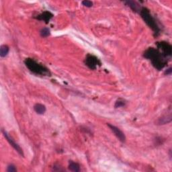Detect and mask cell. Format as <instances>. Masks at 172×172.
Masks as SVG:
<instances>
[{"label":"cell","mask_w":172,"mask_h":172,"mask_svg":"<svg viewBox=\"0 0 172 172\" xmlns=\"http://www.w3.org/2000/svg\"><path fill=\"white\" fill-rule=\"evenodd\" d=\"M143 56L145 58L150 60L153 67L157 70L163 69L168 63V59L165 57L157 49L149 48L146 50Z\"/></svg>","instance_id":"6da1fadb"},{"label":"cell","mask_w":172,"mask_h":172,"mask_svg":"<svg viewBox=\"0 0 172 172\" xmlns=\"http://www.w3.org/2000/svg\"><path fill=\"white\" fill-rule=\"evenodd\" d=\"M139 14L143 20L145 21V22L153 31L154 36L158 37L160 34L161 29L158 24H157L156 20L154 18V17L150 14V10L147 8H145V7H143Z\"/></svg>","instance_id":"7a4b0ae2"},{"label":"cell","mask_w":172,"mask_h":172,"mask_svg":"<svg viewBox=\"0 0 172 172\" xmlns=\"http://www.w3.org/2000/svg\"><path fill=\"white\" fill-rule=\"evenodd\" d=\"M24 63L28 69L36 75H42V76H50L51 75V72L47 68L38 63L37 61L33 59H26L24 61Z\"/></svg>","instance_id":"3957f363"},{"label":"cell","mask_w":172,"mask_h":172,"mask_svg":"<svg viewBox=\"0 0 172 172\" xmlns=\"http://www.w3.org/2000/svg\"><path fill=\"white\" fill-rule=\"evenodd\" d=\"M157 49L162 55L169 59L172 55V46L169 42L166 41L157 42L156 43Z\"/></svg>","instance_id":"277c9868"},{"label":"cell","mask_w":172,"mask_h":172,"mask_svg":"<svg viewBox=\"0 0 172 172\" xmlns=\"http://www.w3.org/2000/svg\"><path fill=\"white\" fill-rule=\"evenodd\" d=\"M84 63L85 65L88 66L91 69H96L97 68L101 66L102 64L101 61H100V59H98V57L91 55V54H88L86 56Z\"/></svg>","instance_id":"5b68a950"},{"label":"cell","mask_w":172,"mask_h":172,"mask_svg":"<svg viewBox=\"0 0 172 172\" xmlns=\"http://www.w3.org/2000/svg\"><path fill=\"white\" fill-rule=\"evenodd\" d=\"M2 132H3V136H4L5 138L7 139V141H8L9 142L10 144L11 145V146L12 147L15 149L16 151L20 155H22V157H24V153H23V150L22 149V148L20 147L16 143L14 142V140L11 138L10 136L8 135V134L7 133V132L6 131H4L3 130H2Z\"/></svg>","instance_id":"8992f818"},{"label":"cell","mask_w":172,"mask_h":172,"mask_svg":"<svg viewBox=\"0 0 172 172\" xmlns=\"http://www.w3.org/2000/svg\"><path fill=\"white\" fill-rule=\"evenodd\" d=\"M107 124L111 129V131L114 132V134L115 135L116 137L120 140V141H121L122 143H124L126 141V137H125V135L124 134V132L123 131H120V128H117L116 127L114 126L112 124Z\"/></svg>","instance_id":"52a82bcc"},{"label":"cell","mask_w":172,"mask_h":172,"mask_svg":"<svg viewBox=\"0 0 172 172\" xmlns=\"http://www.w3.org/2000/svg\"><path fill=\"white\" fill-rule=\"evenodd\" d=\"M53 16H54V15L51 12H49V11H45V12H42L41 14L38 15L37 17L35 18L38 20H41V21H44L46 24H47V23H49V22L51 20V19L53 18Z\"/></svg>","instance_id":"ba28073f"},{"label":"cell","mask_w":172,"mask_h":172,"mask_svg":"<svg viewBox=\"0 0 172 172\" xmlns=\"http://www.w3.org/2000/svg\"><path fill=\"white\" fill-rule=\"evenodd\" d=\"M124 3L128 7H130L131 9L133 10V12H135L136 13H137V12L139 13L140 11H141V10L142 8L140 7L139 4L137 2L127 1V2H124Z\"/></svg>","instance_id":"9c48e42d"},{"label":"cell","mask_w":172,"mask_h":172,"mask_svg":"<svg viewBox=\"0 0 172 172\" xmlns=\"http://www.w3.org/2000/svg\"><path fill=\"white\" fill-rule=\"evenodd\" d=\"M171 112L167 115H164L161 116L159 120H157V124L161 125V124H166L169 123H171Z\"/></svg>","instance_id":"30bf717a"},{"label":"cell","mask_w":172,"mask_h":172,"mask_svg":"<svg viewBox=\"0 0 172 172\" xmlns=\"http://www.w3.org/2000/svg\"><path fill=\"white\" fill-rule=\"evenodd\" d=\"M34 109L35 112L38 114H43L46 112V107L45 105L41 104H37L34 106Z\"/></svg>","instance_id":"8fae6325"},{"label":"cell","mask_w":172,"mask_h":172,"mask_svg":"<svg viewBox=\"0 0 172 172\" xmlns=\"http://www.w3.org/2000/svg\"><path fill=\"white\" fill-rule=\"evenodd\" d=\"M10 51V48L8 45H3L0 47V56L1 57H5L7 55Z\"/></svg>","instance_id":"7c38bea8"},{"label":"cell","mask_w":172,"mask_h":172,"mask_svg":"<svg viewBox=\"0 0 172 172\" xmlns=\"http://www.w3.org/2000/svg\"><path fill=\"white\" fill-rule=\"evenodd\" d=\"M69 170L71 171H74V172L80 171V165L77 163L73 162V161H71L69 164Z\"/></svg>","instance_id":"4fadbf2b"},{"label":"cell","mask_w":172,"mask_h":172,"mask_svg":"<svg viewBox=\"0 0 172 172\" xmlns=\"http://www.w3.org/2000/svg\"><path fill=\"white\" fill-rule=\"evenodd\" d=\"M125 105H126V101H125V100L123 99L119 98L116 100L115 105H114V107H115L116 108H118L124 107V106H125Z\"/></svg>","instance_id":"5bb4252c"},{"label":"cell","mask_w":172,"mask_h":172,"mask_svg":"<svg viewBox=\"0 0 172 172\" xmlns=\"http://www.w3.org/2000/svg\"><path fill=\"white\" fill-rule=\"evenodd\" d=\"M50 34H51V31L48 28H42L41 31V36L43 38L48 37Z\"/></svg>","instance_id":"9a60e30c"},{"label":"cell","mask_w":172,"mask_h":172,"mask_svg":"<svg viewBox=\"0 0 172 172\" xmlns=\"http://www.w3.org/2000/svg\"><path fill=\"white\" fill-rule=\"evenodd\" d=\"M82 4H83V6L87 7V8H91L93 6V2L88 1V0H85V1L82 2Z\"/></svg>","instance_id":"2e32d148"},{"label":"cell","mask_w":172,"mask_h":172,"mask_svg":"<svg viewBox=\"0 0 172 172\" xmlns=\"http://www.w3.org/2000/svg\"><path fill=\"white\" fill-rule=\"evenodd\" d=\"M7 171L8 172H16L17 171V170L16 167L14 166V165H10L8 167V169H7Z\"/></svg>","instance_id":"e0dca14e"},{"label":"cell","mask_w":172,"mask_h":172,"mask_svg":"<svg viewBox=\"0 0 172 172\" xmlns=\"http://www.w3.org/2000/svg\"><path fill=\"white\" fill-rule=\"evenodd\" d=\"M171 72H172V69L170 67V68H169V69H167V70L166 71V72H165V74L167 75H171Z\"/></svg>","instance_id":"ac0fdd59"}]
</instances>
